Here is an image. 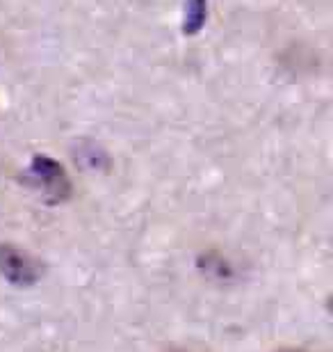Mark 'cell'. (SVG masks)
Segmentation results:
<instances>
[{"label":"cell","instance_id":"cell-3","mask_svg":"<svg viewBox=\"0 0 333 352\" xmlns=\"http://www.w3.org/2000/svg\"><path fill=\"white\" fill-rule=\"evenodd\" d=\"M165 352H201V350H196L192 346H174V348H167Z\"/></svg>","mask_w":333,"mask_h":352},{"label":"cell","instance_id":"cell-4","mask_svg":"<svg viewBox=\"0 0 333 352\" xmlns=\"http://www.w3.org/2000/svg\"><path fill=\"white\" fill-rule=\"evenodd\" d=\"M276 352H310V350H303V348H281Z\"/></svg>","mask_w":333,"mask_h":352},{"label":"cell","instance_id":"cell-2","mask_svg":"<svg viewBox=\"0 0 333 352\" xmlns=\"http://www.w3.org/2000/svg\"><path fill=\"white\" fill-rule=\"evenodd\" d=\"M208 21V0H187L185 12H183L181 30L185 37H194L201 32V28Z\"/></svg>","mask_w":333,"mask_h":352},{"label":"cell","instance_id":"cell-1","mask_svg":"<svg viewBox=\"0 0 333 352\" xmlns=\"http://www.w3.org/2000/svg\"><path fill=\"white\" fill-rule=\"evenodd\" d=\"M30 179L39 190H44L46 195L55 197V199L67 197L71 190L67 172L62 170V165H58L48 156H34L30 165Z\"/></svg>","mask_w":333,"mask_h":352}]
</instances>
